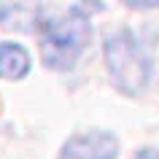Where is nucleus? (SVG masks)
I'll return each mask as SVG.
<instances>
[{
    "label": "nucleus",
    "instance_id": "obj_4",
    "mask_svg": "<svg viewBox=\"0 0 159 159\" xmlns=\"http://www.w3.org/2000/svg\"><path fill=\"white\" fill-rule=\"evenodd\" d=\"M33 67L30 51L16 41H3L0 43V78L6 81H22Z\"/></svg>",
    "mask_w": 159,
    "mask_h": 159
},
{
    "label": "nucleus",
    "instance_id": "obj_3",
    "mask_svg": "<svg viewBox=\"0 0 159 159\" xmlns=\"http://www.w3.org/2000/svg\"><path fill=\"white\" fill-rule=\"evenodd\" d=\"M119 138L108 129H84L65 140L57 159H116Z\"/></svg>",
    "mask_w": 159,
    "mask_h": 159
},
{
    "label": "nucleus",
    "instance_id": "obj_6",
    "mask_svg": "<svg viewBox=\"0 0 159 159\" xmlns=\"http://www.w3.org/2000/svg\"><path fill=\"white\" fill-rule=\"evenodd\" d=\"M132 159H159V148H151V146H143L132 154Z\"/></svg>",
    "mask_w": 159,
    "mask_h": 159
},
{
    "label": "nucleus",
    "instance_id": "obj_1",
    "mask_svg": "<svg viewBox=\"0 0 159 159\" xmlns=\"http://www.w3.org/2000/svg\"><path fill=\"white\" fill-rule=\"evenodd\" d=\"M92 43V22L84 6H73L59 16H43L38 25L41 59L49 70H73L86 46Z\"/></svg>",
    "mask_w": 159,
    "mask_h": 159
},
{
    "label": "nucleus",
    "instance_id": "obj_7",
    "mask_svg": "<svg viewBox=\"0 0 159 159\" xmlns=\"http://www.w3.org/2000/svg\"><path fill=\"white\" fill-rule=\"evenodd\" d=\"M0 19H3V6H0Z\"/></svg>",
    "mask_w": 159,
    "mask_h": 159
},
{
    "label": "nucleus",
    "instance_id": "obj_5",
    "mask_svg": "<svg viewBox=\"0 0 159 159\" xmlns=\"http://www.w3.org/2000/svg\"><path fill=\"white\" fill-rule=\"evenodd\" d=\"M127 8L132 11H151V8H159V0H121Z\"/></svg>",
    "mask_w": 159,
    "mask_h": 159
},
{
    "label": "nucleus",
    "instance_id": "obj_2",
    "mask_svg": "<svg viewBox=\"0 0 159 159\" xmlns=\"http://www.w3.org/2000/svg\"><path fill=\"white\" fill-rule=\"evenodd\" d=\"M102 57L113 89L124 97H140L151 84L154 59L129 27H116L102 38Z\"/></svg>",
    "mask_w": 159,
    "mask_h": 159
}]
</instances>
